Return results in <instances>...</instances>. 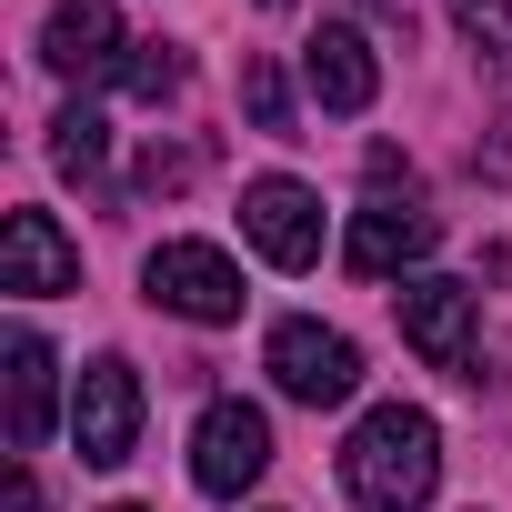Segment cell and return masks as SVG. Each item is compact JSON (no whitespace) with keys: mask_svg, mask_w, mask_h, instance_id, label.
<instances>
[{"mask_svg":"<svg viewBox=\"0 0 512 512\" xmlns=\"http://www.w3.org/2000/svg\"><path fill=\"white\" fill-rule=\"evenodd\" d=\"M432 482H442V432H432L422 402H382V412L352 422V442H342V492H352L362 512H422Z\"/></svg>","mask_w":512,"mask_h":512,"instance_id":"6da1fadb","label":"cell"},{"mask_svg":"<svg viewBox=\"0 0 512 512\" xmlns=\"http://www.w3.org/2000/svg\"><path fill=\"white\" fill-rule=\"evenodd\" d=\"M241 241L262 251L272 272H312V262H322V191L292 181V171L241 181Z\"/></svg>","mask_w":512,"mask_h":512,"instance_id":"7a4b0ae2","label":"cell"},{"mask_svg":"<svg viewBox=\"0 0 512 512\" xmlns=\"http://www.w3.org/2000/svg\"><path fill=\"white\" fill-rule=\"evenodd\" d=\"M71 442H81L91 472H121L131 462V442H141V372L121 352L81 362V382H71Z\"/></svg>","mask_w":512,"mask_h":512,"instance_id":"3957f363","label":"cell"},{"mask_svg":"<svg viewBox=\"0 0 512 512\" xmlns=\"http://www.w3.org/2000/svg\"><path fill=\"white\" fill-rule=\"evenodd\" d=\"M262 472H272V422H262V402H211V412L191 422V482H201L211 502H241Z\"/></svg>","mask_w":512,"mask_h":512,"instance_id":"277c9868","label":"cell"},{"mask_svg":"<svg viewBox=\"0 0 512 512\" xmlns=\"http://www.w3.org/2000/svg\"><path fill=\"white\" fill-rule=\"evenodd\" d=\"M392 302H402V342H412L432 372H462V382H472V322H482V292L452 282V272H412Z\"/></svg>","mask_w":512,"mask_h":512,"instance_id":"5b68a950","label":"cell"},{"mask_svg":"<svg viewBox=\"0 0 512 512\" xmlns=\"http://www.w3.org/2000/svg\"><path fill=\"white\" fill-rule=\"evenodd\" d=\"M272 382L292 392V402H312V412H332V402H352L362 392V352H352V332H332V322H272Z\"/></svg>","mask_w":512,"mask_h":512,"instance_id":"8992f818","label":"cell"},{"mask_svg":"<svg viewBox=\"0 0 512 512\" xmlns=\"http://www.w3.org/2000/svg\"><path fill=\"white\" fill-rule=\"evenodd\" d=\"M141 282H151V302L181 312V322H241V262L211 251V241H161L151 262H141Z\"/></svg>","mask_w":512,"mask_h":512,"instance_id":"52a82bcc","label":"cell"},{"mask_svg":"<svg viewBox=\"0 0 512 512\" xmlns=\"http://www.w3.org/2000/svg\"><path fill=\"white\" fill-rule=\"evenodd\" d=\"M432 241H442V221L422 211V201H372V211H352V231H342V262L362 272V282H412L422 262H432Z\"/></svg>","mask_w":512,"mask_h":512,"instance_id":"ba28073f","label":"cell"},{"mask_svg":"<svg viewBox=\"0 0 512 512\" xmlns=\"http://www.w3.org/2000/svg\"><path fill=\"white\" fill-rule=\"evenodd\" d=\"M0 292H21V302L81 292V241L51 211H11V221H0Z\"/></svg>","mask_w":512,"mask_h":512,"instance_id":"9c48e42d","label":"cell"},{"mask_svg":"<svg viewBox=\"0 0 512 512\" xmlns=\"http://www.w3.org/2000/svg\"><path fill=\"white\" fill-rule=\"evenodd\" d=\"M302 81H312V101L342 111V121H362V111L382 101V61H372V41H362L352 21H322V31L302 41Z\"/></svg>","mask_w":512,"mask_h":512,"instance_id":"30bf717a","label":"cell"},{"mask_svg":"<svg viewBox=\"0 0 512 512\" xmlns=\"http://www.w3.org/2000/svg\"><path fill=\"white\" fill-rule=\"evenodd\" d=\"M41 71H51V81H101V71H121V11H111V0H61V11L41 21Z\"/></svg>","mask_w":512,"mask_h":512,"instance_id":"8fae6325","label":"cell"},{"mask_svg":"<svg viewBox=\"0 0 512 512\" xmlns=\"http://www.w3.org/2000/svg\"><path fill=\"white\" fill-rule=\"evenodd\" d=\"M51 342L41 332H11V452H41L51 442V412H61V382H51Z\"/></svg>","mask_w":512,"mask_h":512,"instance_id":"7c38bea8","label":"cell"},{"mask_svg":"<svg viewBox=\"0 0 512 512\" xmlns=\"http://www.w3.org/2000/svg\"><path fill=\"white\" fill-rule=\"evenodd\" d=\"M241 111L262 121L272 141H302V121H292V81H282V61H272V51H251V61H241Z\"/></svg>","mask_w":512,"mask_h":512,"instance_id":"4fadbf2b","label":"cell"},{"mask_svg":"<svg viewBox=\"0 0 512 512\" xmlns=\"http://www.w3.org/2000/svg\"><path fill=\"white\" fill-rule=\"evenodd\" d=\"M51 161H61V171H71V181H91V171H101V161H111V121H101V111H91V101H71V111H61V121H51Z\"/></svg>","mask_w":512,"mask_h":512,"instance_id":"5bb4252c","label":"cell"},{"mask_svg":"<svg viewBox=\"0 0 512 512\" xmlns=\"http://www.w3.org/2000/svg\"><path fill=\"white\" fill-rule=\"evenodd\" d=\"M181 81H191L181 41H131V61H121V91H131V101H171Z\"/></svg>","mask_w":512,"mask_h":512,"instance_id":"9a60e30c","label":"cell"},{"mask_svg":"<svg viewBox=\"0 0 512 512\" xmlns=\"http://www.w3.org/2000/svg\"><path fill=\"white\" fill-rule=\"evenodd\" d=\"M452 21L482 61H512V0H452Z\"/></svg>","mask_w":512,"mask_h":512,"instance_id":"2e32d148","label":"cell"},{"mask_svg":"<svg viewBox=\"0 0 512 512\" xmlns=\"http://www.w3.org/2000/svg\"><path fill=\"white\" fill-rule=\"evenodd\" d=\"M191 171H201V151H151V161H141V191H181Z\"/></svg>","mask_w":512,"mask_h":512,"instance_id":"e0dca14e","label":"cell"},{"mask_svg":"<svg viewBox=\"0 0 512 512\" xmlns=\"http://www.w3.org/2000/svg\"><path fill=\"white\" fill-rule=\"evenodd\" d=\"M11 512H41V482H31V462H11Z\"/></svg>","mask_w":512,"mask_h":512,"instance_id":"ac0fdd59","label":"cell"},{"mask_svg":"<svg viewBox=\"0 0 512 512\" xmlns=\"http://www.w3.org/2000/svg\"><path fill=\"white\" fill-rule=\"evenodd\" d=\"M362 11H382V21H402V0H362Z\"/></svg>","mask_w":512,"mask_h":512,"instance_id":"d6986e66","label":"cell"},{"mask_svg":"<svg viewBox=\"0 0 512 512\" xmlns=\"http://www.w3.org/2000/svg\"><path fill=\"white\" fill-rule=\"evenodd\" d=\"M262 11H292V0H262Z\"/></svg>","mask_w":512,"mask_h":512,"instance_id":"ffe728a7","label":"cell"},{"mask_svg":"<svg viewBox=\"0 0 512 512\" xmlns=\"http://www.w3.org/2000/svg\"><path fill=\"white\" fill-rule=\"evenodd\" d=\"M111 512H141V502H111Z\"/></svg>","mask_w":512,"mask_h":512,"instance_id":"44dd1931","label":"cell"}]
</instances>
